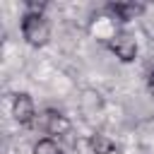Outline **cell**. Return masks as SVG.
Returning <instances> with one entry per match:
<instances>
[{"instance_id":"obj_10","label":"cell","mask_w":154,"mask_h":154,"mask_svg":"<svg viewBox=\"0 0 154 154\" xmlns=\"http://www.w3.org/2000/svg\"><path fill=\"white\" fill-rule=\"evenodd\" d=\"M106 154H120V149L116 147V149H111V152H106Z\"/></svg>"},{"instance_id":"obj_3","label":"cell","mask_w":154,"mask_h":154,"mask_svg":"<svg viewBox=\"0 0 154 154\" xmlns=\"http://www.w3.org/2000/svg\"><path fill=\"white\" fill-rule=\"evenodd\" d=\"M12 118L19 125H29V123H34L38 118L36 116V103H34V99L26 91L14 94V99H12Z\"/></svg>"},{"instance_id":"obj_2","label":"cell","mask_w":154,"mask_h":154,"mask_svg":"<svg viewBox=\"0 0 154 154\" xmlns=\"http://www.w3.org/2000/svg\"><path fill=\"white\" fill-rule=\"evenodd\" d=\"M38 125L48 137H60V135H67L72 130L70 118L55 108H46L43 113H38Z\"/></svg>"},{"instance_id":"obj_9","label":"cell","mask_w":154,"mask_h":154,"mask_svg":"<svg viewBox=\"0 0 154 154\" xmlns=\"http://www.w3.org/2000/svg\"><path fill=\"white\" fill-rule=\"evenodd\" d=\"M94 137V142H96V149H99V154H106V152H111V149H116V144L106 137V135H91Z\"/></svg>"},{"instance_id":"obj_5","label":"cell","mask_w":154,"mask_h":154,"mask_svg":"<svg viewBox=\"0 0 154 154\" xmlns=\"http://www.w3.org/2000/svg\"><path fill=\"white\" fill-rule=\"evenodd\" d=\"M120 22H130V19H135V17H140L142 12H144V5H137V2H116V5H111L108 7Z\"/></svg>"},{"instance_id":"obj_8","label":"cell","mask_w":154,"mask_h":154,"mask_svg":"<svg viewBox=\"0 0 154 154\" xmlns=\"http://www.w3.org/2000/svg\"><path fill=\"white\" fill-rule=\"evenodd\" d=\"M75 152L77 154H99L94 137H77L75 140Z\"/></svg>"},{"instance_id":"obj_7","label":"cell","mask_w":154,"mask_h":154,"mask_svg":"<svg viewBox=\"0 0 154 154\" xmlns=\"http://www.w3.org/2000/svg\"><path fill=\"white\" fill-rule=\"evenodd\" d=\"M34 154H63V147L55 137H41L34 142Z\"/></svg>"},{"instance_id":"obj_1","label":"cell","mask_w":154,"mask_h":154,"mask_svg":"<svg viewBox=\"0 0 154 154\" xmlns=\"http://www.w3.org/2000/svg\"><path fill=\"white\" fill-rule=\"evenodd\" d=\"M22 36L29 46L41 48L51 41V22L41 12H26L22 17Z\"/></svg>"},{"instance_id":"obj_4","label":"cell","mask_w":154,"mask_h":154,"mask_svg":"<svg viewBox=\"0 0 154 154\" xmlns=\"http://www.w3.org/2000/svg\"><path fill=\"white\" fill-rule=\"evenodd\" d=\"M108 48H111L113 55H116L118 60H123V63H132V60L137 58V41H135V36H130V34H116V36L111 38Z\"/></svg>"},{"instance_id":"obj_6","label":"cell","mask_w":154,"mask_h":154,"mask_svg":"<svg viewBox=\"0 0 154 154\" xmlns=\"http://www.w3.org/2000/svg\"><path fill=\"white\" fill-rule=\"evenodd\" d=\"M79 106H82L84 113H96V111H101L103 99H101V94L96 89H84L82 96H79Z\"/></svg>"}]
</instances>
